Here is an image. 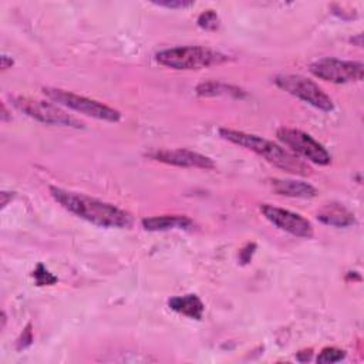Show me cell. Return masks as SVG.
<instances>
[{
	"label": "cell",
	"mask_w": 364,
	"mask_h": 364,
	"mask_svg": "<svg viewBox=\"0 0 364 364\" xmlns=\"http://www.w3.org/2000/svg\"><path fill=\"white\" fill-rule=\"evenodd\" d=\"M50 195L64 209L95 226L122 229L132 225V216L128 212L85 193L50 186Z\"/></svg>",
	"instance_id": "obj_1"
},
{
	"label": "cell",
	"mask_w": 364,
	"mask_h": 364,
	"mask_svg": "<svg viewBox=\"0 0 364 364\" xmlns=\"http://www.w3.org/2000/svg\"><path fill=\"white\" fill-rule=\"evenodd\" d=\"M219 135L239 146H243L249 151H253L255 154L263 156L269 164L294 175H307L311 172L310 166L303 162L299 156L289 152L283 146L277 145L273 141H269L266 138H262L255 134H247L243 131L229 129V128H220Z\"/></svg>",
	"instance_id": "obj_2"
},
{
	"label": "cell",
	"mask_w": 364,
	"mask_h": 364,
	"mask_svg": "<svg viewBox=\"0 0 364 364\" xmlns=\"http://www.w3.org/2000/svg\"><path fill=\"white\" fill-rule=\"evenodd\" d=\"M155 58L161 65L173 70H200L223 64L229 60L226 54L200 46H183L161 50L156 53Z\"/></svg>",
	"instance_id": "obj_3"
},
{
	"label": "cell",
	"mask_w": 364,
	"mask_h": 364,
	"mask_svg": "<svg viewBox=\"0 0 364 364\" xmlns=\"http://www.w3.org/2000/svg\"><path fill=\"white\" fill-rule=\"evenodd\" d=\"M43 92L53 102L67 107L70 109H74L82 115L101 119V121H108V122H118L121 119V112L118 109L111 108L100 101L87 98L84 95H78L71 91H65L54 87H43Z\"/></svg>",
	"instance_id": "obj_4"
},
{
	"label": "cell",
	"mask_w": 364,
	"mask_h": 364,
	"mask_svg": "<svg viewBox=\"0 0 364 364\" xmlns=\"http://www.w3.org/2000/svg\"><path fill=\"white\" fill-rule=\"evenodd\" d=\"M11 104L26 115L48 125H60L70 128H84V122L74 115L64 111L58 104H53L43 100H33L28 97L14 95L10 97Z\"/></svg>",
	"instance_id": "obj_5"
},
{
	"label": "cell",
	"mask_w": 364,
	"mask_h": 364,
	"mask_svg": "<svg viewBox=\"0 0 364 364\" xmlns=\"http://www.w3.org/2000/svg\"><path fill=\"white\" fill-rule=\"evenodd\" d=\"M274 84L283 91L297 97L309 105L330 112L334 109L333 100L313 80L299 74H279L274 77Z\"/></svg>",
	"instance_id": "obj_6"
},
{
	"label": "cell",
	"mask_w": 364,
	"mask_h": 364,
	"mask_svg": "<svg viewBox=\"0 0 364 364\" xmlns=\"http://www.w3.org/2000/svg\"><path fill=\"white\" fill-rule=\"evenodd\" d=\"M279 141H282L286 146H289L293 152L299 154L304 159L317 164V165H328L331 162V155L328 151L316 141L311 135L289 127H282L276 132Z\"/></svg>",
	"instance_id": "obj_7"
},
{
	"label": "cell",
	"mask_w": 364,
	"mask_h": 364,
	"mask_svg": "<svg viewBox=\"0 0 364 364\" xmlns=\"http://www.w3.org/2000/svg\"><path fill=\"white\" fill-rule=\"evenodd\" d=\"M310 73L333 84H346L351 81H361L364 65L360 61H346L338 58H321L310 64Z\"/></svg>",
	"instance_id": "obj_8"
},
{
	"label": "cell",
	"mask_w": 364,
	"mask_h": 364,
	"mask_svg": "<svg viewBox=\"0 0 364 364\" xmlns=\"http://www.w3.org/2000/svg\"><path fill=\"white\" fill-rule=\"evenodd\" d=\"M260 212L277 229L284 230L293 236L310 239L314 235L311 222L296 212H291V210H287L283 208H277V206H273L269 203L260 205Z\"/></svg>",
	"instance_id": "obj_9"
},
{
	"label": "cell",
	"mask_w": 364,
	"mask_h": 364,
	"mask_svg": "<svg viewBox=\"0 0 364 364\" xmlns=\"http://www.w3.org/2000/svg\"><path fill=\"white\" fill-rule=\"evenodd\" d=\"M152 159L175 165V166H182V168H200V169H213L215 162L199 152L185 149V148H176V149H156L154 152L148 154Z\"/></svg>",
	"instance_id": "obj_10"
},
{
	"label": "cell",
	"mask_w": 364,
	"mask_h": 364,
	"mask_svg": "<svg viewBox=\"0 0 364 364\" xmlns=\"http://www.w3.org/2000/svg\"><path fill=\"white\" fill-rule=\"evenodd\" d=\"M270 186H272L273 192H276L277 195L290 196V198L309 199V198H314L317 195V189L303 181L274 178V179H270Z\"/></svg>",
	"instance_id": "obj_11"
},
{
	"label": "cell",
	"mask_w": 364,
	"mask_h": 364,
	"mask_svg": "<svg viewBox=\"0 0 364 364\" xmlns=\"http://www.w3.org/2000/svg\"><path fill=\"white\" fill-rule=\"evenodd\" d=\"M317 219L333 228H348L355 223L354 215L340 203H328L317 212Z\"/></svg>",
	"instance_id": "obj_12"
},
{
	"label": "cell",
	"mask_w": 364,
	"mask_h": 364,
	"mask_svg": "<svg viewBox=\"0 0 364 364\" xmlns=\"http://www.w3.org/2000/svg\"><path fill=\"white\" fill-rule=\"evenodd\" d=\"M168 306L171 310L183 314L189 318L200 320L205 311V306L202 300L196 294H185V296H175L168 300Z\"/></svg>",
	"instance_id": "obj_13"
},
{
	"label": "cell",
	"mask_w": 364,
	"mask_h": 364,
	"mask_svg": "<svg viewBox=\"0 0 364 364\" xmlns=\"http://www.w3.org/2000/svg\"><path fill=\"white\" fill-rule=\"evenodd\" d=\"M142 226L151 232L169 230V229H186L192 226V220L185 215H161L142 219Z\"/></svg>",
	"instance_id": "obj_14"
},
{
	"label": "cell",
	"mask_w": 364,
	"mask_h": 364,
	"mask_svg": "<svg viewBox=\"0 0 364 364\" xmlns=\"http://www.w3.org/2000/svg\"><path fill=\"white\" fill-rule=\"evenodd\" d=\"M196 94L200 97H215V95H232L235 98L245 97V91L239 87L219 82V81H206L196 85Z\"/></svg>",
	"instance_id": "obj_15"
},
{
	"label": "cell",
	"mask_w": 364,
	"mask_h": 364,
	"mask_svg": "<svg viewBox=\"0 0 364 364\" xmlns=\"http://www.w3.org/2000/svg\"><path fill=\"white\" fill-rule=\"evenodd\" d=\"M31 277L34 279V282H36L37 286H51V284H54V283L58 282L57 276H54L53 273H50V272L46 269V266H44L43 263H38V264H37V267H36V269L33 270V273H31Z\"/></svg>",
	"instance_id": "obj_16"
},
{
	"label": "cell",
	"mask_w": 364,
	"mask_h": 364,
	"mask_svg": "<svg viewBox=\"0 0 364 364\" xmlns=\"http://www.w3.org/2000/svg\"><path fill=\"white\" fill-rule=\"evenodd\" d=\"M198 26L203 30L213 31L219 27V16L215 10H205L198 17Z\"/></svg>",
	"instance_id": "obj_17"
},
{
	"label": "cell",
	"mask_w": 364,
	"mask_h": 364,
	"mask_svg": "<svg viewBox=\"0 0 364 364\" xmlns=\"http://www.w3.org/2000/svg\"><path fill=\"white\" fill-rule=\"evenodd\" d=\"M346 357V351L337 347H326L317 355V363H337Z\"/></svg>",
	"instance_id": "obj_18"
},
{
	"label": "cell",
	"mask_w": 364,
	"mask_h": 364,
	"mask_svg": "<svg viewBox=\"0 0 364 364\" xmlns=\"http://www.w3.org/2000/svg\"><path fill=\"white\" fill-rule=\"evenodd\" d=\"M31 343H33L31 324H27L26 328L23 330L21 336H20L18 340H17V350H18V351H20V350H24V348H27L28 346H31Z\"/></svg>",
	"instance_id": "obj_19"
},
{
	"label": "cell",
	"mask_w": 364,
	"mask_h": 364,
	"mask_svg": "<svg viewBox=\"0 0 364 364\" xmlns=\"http://www.w3.org/2000/svg\"><path fill=\"white\" fill-rule=\"evenodd\" d=\"M154 4L161 6V7H166V9H185L193 4V1H188V0H162V1H154Z\"/></svg>",
	"instance_id": "obj_20"
},
{
	"label": "cell",
	"mask_w": 364,
	"mask_h": 364,
	"mask_svg": "<svg viewBox=\"0 0 364 364\" xmlns=\"http://www.w3.org/2000/svg\"><path fill=\"white\" fill-rule=\"evenodd\" d=\"M256 247V245L255 243H249L246 247H243L242 250H240V253H239V259H240V262L242 263H249L250 262V259H252V255H253V249Z\"/></svg>",
	"instance_id": "obj_21"
},
{
	"label": "cell",
	"mask_w": 364,
	"mask_h": 364,
	"mask_svg": "<svg viewBox=\"0 0 364 364\" xmlns=\"http://www.w3.org/2000/svg\"><path fill=\"white\" fill-rule=\"evenodd\" d=\"M13 63H14V61L11 60V57H9V55H6V54H3L1 58H0V67H1L3 71L7 70V68H11Z\"/></svg>",
	"instance_id": "obj_22"
},
{
	"label": "cell",
	"mask_w": 364,
	"mask_h": 364,
	"mask_svg": "<svg viewBox=\"0 0 364 364\" xmlns=\"http://www.w3.org/2000/svg\"><path fill=\"white\" fill-rule=\"evenodd\" d=\"M310 358H311V350H304V351L297 353V360L299 361H307Z\"/></svg>",
	"instance_id": "obj_23"
},
{
	"label": "cell",
	"mask_w": 364,
	"mask_h": 364,
	"mask_svg": "<svg viewBox=\"0 0 364 364\" xmlns=\"http://www.w3.org/2000/svg\"><path fill=\"white\" fill-rule=\"evenodd\" d=\"M0 196H1V208H4V206L7 205V202H9V199L11 200V198H13L11 192H6V191H3V192L0 193Z\"/></svg>",
	"instance_id": "obj_24"
},
{
	"label": "cell",
	"mask_w": 364,
	"mask_h": 364,
	"mask_svg": "<svg viewBox=\"0 0 364 364\" xmlns=\"http://www.w3.org/2000/svg\"><path fill=\"white\" fill-rule=\"evenodd\" d=\"M6 326V313H1V330L4 328Z\"/></svg>",
	"instance_id": "obj_25"
}]
</instances>
